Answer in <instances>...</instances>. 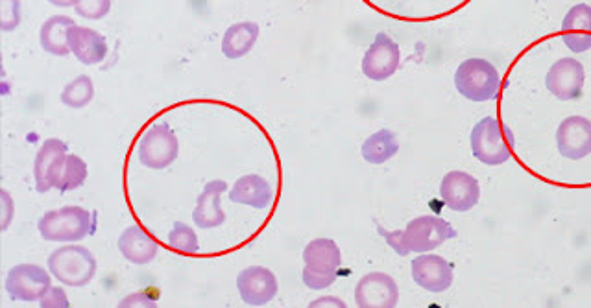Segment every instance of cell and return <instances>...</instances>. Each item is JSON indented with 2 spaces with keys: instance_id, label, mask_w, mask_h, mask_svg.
<instances>
[{
  "instance_id": "30",
  "label": "cell",
  "mask_w": 591,
  "mask_h": 308,
  "mask_svg": "<svg viewBox=\"0 0 591 308\" xmlns=\"http://www.w3.org/2000/svg\"><path fill=\"white\" fill-rule=\"evenodd\" d=\"M39 305H41L43 308H67L69 307V299H67V294H65V290H63V288H60V286H50L49 292H47L45 296L41 297Z\"/></svg>"
},
{
  "instance_id": "32",
  "label": "cell",
  "mask_w": 591,
  "mask_h": 308,
  "mask_svg": "<svg viewBox=\"0 0 591 308\" xmlns=\"http://www.w3.org/2000/svg\"><path fill=\"white\" fill-rule=\"evenodd\" d=\"M377 231H379V235L385 238L386 244L390 246V248L394 249L398 255L401 257H405V249H403V231H386L381 226H377Z\"/></svg>"
},
{
  "instance_id": "2",
  "label": "cell",
  "mask_w": 591,
  "mask_h": 308,
  "mask_svg": "<svg viewBox=\"0 0 591 308\" xmlns=\"http://www.w3.org/2000/svg\"><path fill=\"white\" fill-rule=\"evenodd\" d=\"M39 235L49 242H78L95 231V214L84 207L67 205L43 214L37 222Z\"/></svg>"
},
{
  "instance_id": "27",
  "label": "cell",
  "mask_w": 591,
  "mask_h": 308,
  "mask_svg": "<svg viewBox=\"0 0 591 308\" xmlns=\"http://www.w3.org/2000/svg\"><path fill=\"white\" fill-rule=\"evenodd\" d=\"M169 248L176 253H185V255L198 253L200 244H198V237H196L193 227H189L183 222H174L169 233Z\"/></svg>"
},
{
  "instance_id": "18",
  "label": "cell",
  "mask_w": 591,
  "mask_h": 308,
  "mask_svg": "<svg viewBox=\"0 0 591 308\" xmlns=\"http://www.w3.org/2000/svg\"><path fill=\"white\" fill-rule=\"evenodd\" d=\"M67 41H69V48H71L74 58L84 65H98L108 56L106 37L87 26L74 24L73 28L69 30Z\"/></svg>"
},
{
  "instance_id": "14",
  "label": "cell",
  "mask_w": 591,
  "mask_h": 308,
  "mask_svg": "<svg viewBox=\"0 0 591 308\" xmlns=\"http://www.w3.org/2000/svg\"><path fill=\"white\" fill-rule=\"evenodd\" d=\"M355 301L361 308H394L399 301L398 283L388 273H366L355 288Z\"/></svg>"
},
{
  "instance_id": "33",
  "label": "cell",
  "mask_w": 591,
  "mask_h": 308,
  "mask_svg": "<svg viewBox=\"0 0 591 308\" xmlns=\"http://www.w3.org/2000/svg\"><path fill=\"white\" fill-rule=\"evenodd\" d=\"M2 192V200L6 202V216H4V222H2V231H6L10 226V220H12V200L8 196V190H0Z\"/></svg>"
},
{
  "instance_id": "4",
  "label": "cell",
  "mask_w": 591,
  "mask_h": 308,
  "mask_svg": "<svg viewBox=\"0 0 591 308\" xmlns=\"http://www.w3.org/2000/svg\"><path fill=\"white\" fill-rule=\"evenodd\" d=\"M455 87L471 102H488L501 91V74L490 61L471 58L462 61L455 72Z\"/></svg>"
},
{
  "instance_id": "8",
  "label": "cell",
  "mask_w": 591,
  "mask_h": 308,
  "mask_svg": "<svg viewBox=\"0 0 591 308\" xmlns=\"http://www.w3.org/2000/svg\"><path fill=\"white\" fill-rule=\"evenodd\" d=\"M52 273L37 264H17L6 275L4 288L15 301H41L52 286Z\"/></svg>"
},
{
  "instance_id": "13",
  "label": "cell",
  "mask_w": 591,
  "mask_h": 308,
  "mask_svg": "<svg viewBox=\"0 0 591 308\" xmlns=\"http://www.w3.org/2000/svg\"><path fill=\"white\" fill-rule=\"evenodd\" d=\"M237 290L246 305L263 307L278 296V277L265 266H250L239 273Z\"/></svg>"
},
{
  "instance_id": "3",
  "label": "cell",
  "mask_w": 591,
  "mask_h": 308,
  "mask_svg": "<svg viewBox=\"0 0 591 308\" xmlns=\"http://www.w3.org/2000/svg\"><path fill=\"white\" fill-rule=\"evenodd\" d=\"M303 283L311 290H326L337 281L342 253L331 238H314L303 249Z\"/></svg>"
},
{
  "instance_id": "16",
  "label": "cell",
  "mask_w": 591,
  "mask_h": 308,
  "mask_svg": "<svg viewBox=\"0 0 591 308\" xmlns=\"http://www.w3.org/2000/svg\"><path fill=\"white\" fill-rule=\"evenodd\" d=\"M412 279L423 290L440 294L453 285V266L440 255L420 253L412 261Z\"/></svg>"
},
{
  "instance_id": "20",
  "label": "cell",
  "mask_w": 591,
  "mask_h": 308,
  "mask_svg": "<svg viewBox=\"0 0 591 308\" xmlns=\"http://www.w3.org/2000/svg\"><path fill=\"white\" fill-rule=\"evenodd\" d=\"M117 246H119L122 257L128 262H132V264H137V266H145L148 262L154 261L157 251H159V244H157L156 240L137 224L126 227L122 231Z\"/></svg>"
},
{
  "instance_id": "26",
  "label": "cell",
  "mask_w": 591,
  "mask_h": 308,
  "mask_svg": "<svg viewBox=\"0 0 591 308\" xmlns=\"http://www.w3.org/2000/svg\"><path fill=\"white\" fill-rule=\"evenodd\" d=\"M87 174H89V170H87V163H85L84 159L80 155L69 154L56 189L60 190V192L80 189L87 181Z\"/></svg>"
},
{
  "instance_id": "19",
  "label": "cell",
  "mask_w": 591,
  "mask_h": 308,
  "mask_svg": "<svg viewBox=\"0 0 591 308\" xmlns=\"http://www.w3.org/2000/svg\"><path fill=\"white\" fill-rule=\"evenodd\" d=\"M562 41L571 52L582 54L591 48V6L577 4L562 21Z\"/></svg>"
},
{
  "instance_id": "24",
  "label": "cell",
  "mask_w": 591,
  "mask_h": 308,
  "mask_svg": "<svg viewBox=\"0 0 591 308\" xmlns=\"http://www.w3.org/2000/svg\"><path fill=\"white\" fill-rule=\"evenodd\" d=\"M398 152V137L390 130L375 131L362 143L361 148L362 159L370 165H385Z\"/></svg>"
},
{
  "instance_id": "5",
  "label": "cell",
  "mask_w": 591,
  "mask_h": 308,
  "mask_svg": "<svg viewBox=\"0 0 591 308\" xmlns=\"http://www.w3.org/2000/svg\"><path fill=\"white\" fill-rule=\"evenodd\" d=\"M47 264L49 272L60 283L74 288L89 285L97 273L95 255L84 246H74V242L71 246L52 251Z\"/></svg>"
},
{
  "instance_id": "7",
  "label": "cell",
  "mask_w": 591,
  "mask_h": 308,
  "mask_svg": "<svg viewBox=\"0 0 591 308\" xmlns=\"http://www.w3.org/2000/svg\"><path fill=\"white\" fill-rule=\"evenodd\" d=\"M455 237H457V231L444 218L433 216V214L418 216L403 229L405 257L409 253L433 251V249L440 248L447 240Z\"/></svg>"
},
{
  "instance_id": "15",
  "label": "cell",
  "mask_w": 591,
  "mask_h": 308,
  "mask_svg": "<svg viewBox=\"0 0 591 308\" xmlns=\"http://www.w3.org/2000/svg\"><path fill=\"white\" fill-rule=\"evenodd\" d=\"M556 146L562 157L580 161L591 154V120L573 115L560 122L556 130Z\"/></svg>"
},
{
  "instance_id": "28",
  "label": "cell",
  "mask_w": 591,
  "mask_h": 308,
  "mask_svg": "<svg viewBox=\"0 0 591 308\" xmlns=\"http://www.w3.org/2000/svg\"><path fill=\"white\" fill-rule=\"evenodd\" d=\"M21 24V0H0V30L13 32Z\"/></svg>"
},
{
  "instance_id": "35",
  "label": "cell",
  "mask_w": 591,
  "mask_h": 308,
  "mask_svg": "<svg viewBox=\"0 0 591 308\" xmlns=\"http://www.w3.org/2000/svg\"><path fill=\"white\" fill-rule=\"evenodd\" d=\"M49 2L58 8H73V6L80 4V0H49Z\"/></svg>"
},
{
  "instance_id": "11",
  "label": "cell",
  "mask_w": 591,
  "mask_h": 308,
  "mask_svg": "<svg viewBox=\"0 0 591 308\" xmlns=\"http://www.w3.org/2000/svg\"><path fill=\"white\" fill-rule=\"evenodd\" d=\"M440 198L451 211L468 213L481 200V185L468 172L453 170L440 183Z\"/></svg>"
},
{
  "instance_id": "23",
  "label": "cell",
  "mask_w": 591,
  "mask_h": 308,
  "mask_svg": "<svg viewBox=\"0 0 591 308\" xmlns=\"http://www.w3.org/2000/svg\"><path fill=\"white\" fill-rule=\"evenodd\" d=\"M74 21L71 17H65V15H54L47 19L43 26H41V32H39V43L41 48L45 52H49L52 56H58V58H65L67 54H71V48H69V30L73 28Z\"/></svg>"
},
{
  "instance_id": "1",
  "label": "cell",
  "mask_w": 591,
  "mask_h": 308,
  "mask_svg": "<svg viewBox=\"0 0 591 308\" xmlns=\"http://www.w3.org/2000/svg\"><path fill=\"white\" fill-rule=\"evenodd\" d=\"M471 152L483 165H505L514 150V133L494 117L479 120L471 130Z\"/></svg>"
},
{
  "instance_id": "21",
  "label": "cell",
  "mask_w": 591,
  "mask_h": 308,
  "mask_svg": "<svg viewBox=\"0 0 591 308\" xmlns=\"http://www.w3.org/2000/svg\"><path fill=\"white\" fill-rule=\"evenodd\" d=\"M230 200L239 205H248L254 209H268L274 202V187L270 181L257 174H248L235 181L230 190Z\"/></svg>"
},
{
  "instance_id": "25",
  "label": "cell",
  "mask_w": 591,
  "mask_h": 308,
  "mask_svg": "<svg viewBox=\"0 0 591 308\" xmlns=\"http://www.w3.org/2000/svg\"><path fill=\"white\" fill-rule=\"evenodd\" d=\"M93 98H95V83L87 74H82L65 85L61 93V104L71 109H82L89 106Z\"/></svg>"
},
{
  "instance_id": "6",
  "label": "cell",
  "mask_w": 591,
  "mask_h": 308,
  "mask_svg": "<svg viewBox=\"0 0 591 308\" xmlns=\"http://www.w3.org/2000/svg\"><path fill=\"white\" fill-rule=\"evenodd\" d=\"M141 165L152 170L169 168L180 155V141L167 122H157L145 131L137 146Z\"/></svg>"
},
{
  "instance_id": "29",
  "label": "cell",
  "mask_w": 591,
  "mask_h": 308,
  "mask_svg": "<svg viewBox=\"0 0 591 308\" xmlns=\"http://www.w3.org/2000/svg\"><path fill=\"white\" fill-rule=\"evenodd\" d=\"M76 13L89 21H100L111 12V0H80L78 6H74Z\"/></svg>"
},
{
  "instance_id": "17",
  "label": "cell",
  "mask_w": 591,
  "mask_h": 308,
  "mask_svg": "<svg viewBox=\"0 0 591 308\" xmlns=\"http://www.w3.org/2000/svg\"><path fill=\"white\" fill-rule=\"evenodd\" d=\"M228 192V183L222 179L209 181L202 194L196 200V207L193 211L194 226L200 229H213L220 227L226 222V213L220 205L222 194Z\"/></svg>"
},
{
  "instance_id": "10",
  "label": "cell",
  "mask_w": 591,
  "mask_h": 308,
  "mask_svg": "<svg viewBox=\"0 0 591 308\" xmlns=\"http://www.w3.org/2000/svg\"><path fill=\"white\" fill-rule=\"evenodd\" d=\"M584 82H586L584 65L573 58H562L556 61L545 76L547 91L562 102L577 100L582 95Z\"/></svg>"
},
{
  "instance_id": "31",
  "label": "cell",
  "mask_w": 591,
  "mask_h": 308,
  "mask_svg": "<svg viewBox=\"0 0 591 308\" xmlns=\"http://www.w3.org/2000/svg\"><path fill=\"white\" fill-rule=\"evenodd\" d=\"M157 301L154 297H148L146 292H135V294H130V296L124 297L121 303H119V307L128 308V307H156Z\"/></svg>"
},
{
  "instance_id": "34",
  "label": "cell",
  "mask_w": 591,
  "mask_h": 308,
  "mask_svg": "<svg viewBox=\"0 0 591 308\" xmlns=\"http://www.w3.org/2000/svg\"><path fill=\"white\" fill-rule=\"evenodd\" d=\"M311 307H346V303L335 297H326V299H316L311 303Z\"/></svg>"
},
{
  "instance_id": "12",
  "label": "cell",
  "mask_w": 591,
  "mask_h": 308,
  "mask_svg": "<svg viewBox=\"0 0 591 308\" xmlns=\"http://www.w3.org/2000/svg\"><path fill=\"white\" fill-rule=\"evenodd\" d=\"M67 144L60 139H47L41 144L34 163V178L39 194H45L49 190L58 187V181L63 172V166L67 161Z\"/></svg>"
},
{
  "instance_id": "22",
  "label": "cell",
  "mask_w": 591,
  "mask_h": 308,
  "mask_svg": "<svg viewBox=\"0 0 591 308\" xmlns=\"http://www.w3.org/2000/svg\"><path fill=\"white\" fill-rule=\"evenodd\" d=\"M259 24L246 21V23L231 24L222 37V54L228 60H241L246 54L252 52L257 39H259Z\"/></svg>"
},
{
  "instance_id": "9",
  "label": "cell",
  "mask_w": 591,
  "mask_h": 308,
  "mask_svg": "<svg viewBox=\"0 0 591 308\" xmlns=\"http://www.w3.org/2000/svg\"><path fill=\"white\" fill-rule=\"evenodd\" d=\"M401 63V50L392 37L379 32L362 58V74L374 82L392 78Z\"/></svg>"
}]
</instances>
